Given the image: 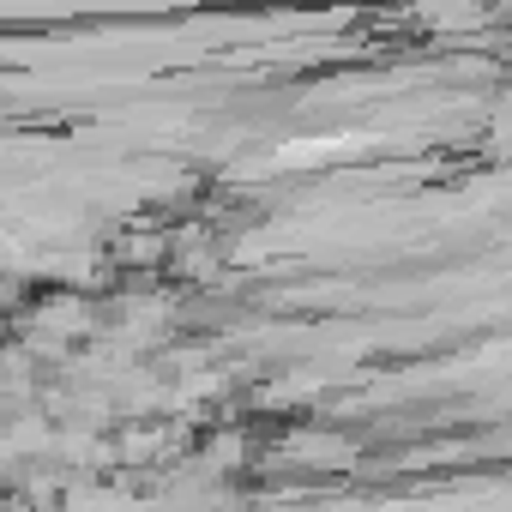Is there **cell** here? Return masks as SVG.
<instances>
[{
    "mask_svg": "<svg viewBox=\"0 0 512 512\" xmlns=\"http://www.w3.org/2000/svg\"><path fill=\"white\" fill-rule=\"evenodd\" d=\"M175 247H181V235L163 223H121V235L109 241V266L115 272H163V266H175Z\"/></svg>",
    "mask_w": 512,
    "mask_h": 512,
    "instance_id": "6da1fadb",
    "label": "cell"
},
{
    "mask_svg": "<svg viewBox=\"0 0 512 512\" xmlns=\"http://www.w3.org/2000/svg\"><path fill=\"white\" fill-rule=\"evenodd\" d=\"M410 19L422 31H440V37H470V31L488 37V25H494V13L482 0H410Z\"/></svg>",
    "mask_w": 512,
    "mask_h": 512,
    "instance_id": "7a4b0ae2",
    "label": "cell"
}]
</instances>
